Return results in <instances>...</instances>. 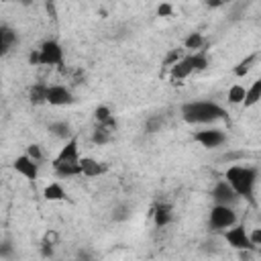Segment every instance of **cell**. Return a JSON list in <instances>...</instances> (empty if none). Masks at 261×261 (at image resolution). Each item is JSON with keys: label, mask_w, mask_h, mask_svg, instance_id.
Listing matches in <instances>:
<instances>
[{"label": "cell", "mask_w": 261, "mask_h": 261, "mask_svg": "<svg viewBox=\"0 0 261 261\" xmlns=\"http://www.w3.org/2000/svg\"><path fill=\"white\" fill-rule=\"evenodd\" d=\"M55 167V174L60 178H72V176H82V167L80 163H60V165H53Z\"/></svg>", "instance_id": "9a60e30c"}, {"label": "cell", "mask_w": 261, "mask_h": 261, "mask_svg": "<svg viewBox=\"0 0 261 261\" xmlns=\"http://www.w3.org/2000/svg\"><path fill=\"white\" fill-rule=\"evenodd\" d=\"M29 63H31V65H37V63L41 65V51H39V49L33 51V53L29 55Z\"/></svg>", "instance_id": "4dcf8cb0"}, {"label": "cell", "mask_w": 261, "mask_h": 261, "mask_svg": "<svg viewBox=\"0 0 261 261\" xmlns=\"http://www.w3.org/2000/svg\"><path fill=\"white\" fill-rule=\"evenodd\" d=\"M47 86L43 84H35L31 88V102H35V104H39V102H47Z\"/></svg>", "instance_id": "d6986e66"}, {"label": "cell", "mask_w": 261, "mask_h": 261, "mask_svg": "<svg viewBox=\"0 0 261 261\" xmlns=\"http://www.w3.org/2000/svg\"><path fill=\"white\" fill-rule=\"evenodd\" d=\"M181 60H184V58H181V53H180V49H172V51H169L167 53V58L163 60V65H176L178 61H181Z\"/></svg>", "instance_id": "484cf974"}, {"label": "cell", "mask_w": 261, "mask_h": 261, "mask_svg": "<svg viewBox=\"0 0 261 261\" xmlns=\"http://www.w3.org/2000/svg\"><path fill=\"white\" fill-rule=\"evenodd\" d=\"M249 239H251V243L257 247V245H261V229H253V233L249 235Z\"/></svg>", "instance_id": "f546056e"}, {"label": "cell", "mask_w": 261, "mask_h": 261, "mask_svg": "<svg viewBox=\"0 0 261 261\" xmlns=\"http://www.w3.org/2000/svg\"><path fill=\"white\" fill-rule=\"evenodd\" d=\"M253 63H255V53L247 55V58H245L243 61L237 63V65H235V70H233V74H235L237 78H245V76L249 74V70L253 67Z\"/></svg>", "instance_id": "ac0fdd59"}, {"label": "cell", "mask_w": 261, "mask_h": 261, "mask_svg": "<svg viewBox=\"0 0 261 261\" xmlns=\"http://www.w3.org/2000/svg\"><path fill=\"white\" fill-rule=\"evenodd\" d=\"M13 167H15L17 174H20L22 178H27V180H37V176H39V165H37V161H33L29 155L17 157Z\"/></svg>", "instance_id": "8992f818"}, {"label": "cell", "mask_w": 261, "mask_h": 261, "mask_svg": "<svg viewBox=\"0 0 261 261\" xmlns=\"http://www.w3.org/2000/svg\"><path fill=\"white\" fill-rule=\"evenodd\" d=\"M202 45H204L202 33H192V35L186 39V47H188V49H200Z\"/></svg>", "instance_id": "603a6c76"}, {"label": "cell", "mask_w": 261, "mask_h": 261, "mask_svg": "<svg viewBox=\"0 0 261 261\" xmlns=\"http://www.w3.org/2000/svg\"><path fill=\"white\" fill-rule=\"evenodd\" d=\"M245 94H247V90L239 84H235L231 90H229V100L233 102V104H243L245 102Z\"/></svg>", "instance_id": "ffe728a7"}, {"label": "cell", "mask_w": 261, "mask_h": 261, "mask_svg": "<svg viewBox=\"0 0 261 261\" xmlns=\"http://www.w3.org/2000/svg\"><path fill=\"white\" fill-rule=\"evenodd\" d=\"M55 241H58V235H55V233H47V235H45V245H53Z\"/></svg>", "instance_id": "1f68e13d"}, {"label": "cell", "mask_w": 261, "mask_h": 261, "mask_svg": "<svg viewBox=\"0 0 261 261\" xmlns=\"http://www.w3.org/2000/svg\"><path fill=\"white\" fill-rule=\"evenodd\" d=\"M80 167H82V176H88V178H96V176L106 172V167L102 163H98L96 160H92V157H82Z\"/></svg>", "instance_id": "7c38bea8"}, {"label": "cell", "mask_w": 261, "mask_h": 261, "mask_svg": "<svg viewBox=\"0 0 261 261\" xmlns=\"http://www.w3.org/2000/svg\"><path fill=\"white\" fill-rule=\"evenodd\" d=\"M39 51H41V65H61L63 49L58 41H45Z\"/></svg>", "instance_id": "5b68a950"}, {"label": "cell", "mask_w": 261, "mask_h": 261, "mask_svg": "<svg viewBox=\"0 0 261 261\" xmlns=\"http://www.w3.org/2000/svg\"><path fill=\"white\" fill-rule=\"evenodd\" d=\"M235 221H237V214L231 206L217 204L210 210V226H214V229H229V226L235 224Z\"/></svg>", "instance_id": "277c9868"}, {"label": "cell", "mask_w": 261, "mask_h": 261, "mask_svg": "<svg viewBox=\"0 0 261 261\" xmlns=\"http://www.w3.org/2000/svg\"><path fill=\"white\" fill-rule=\"evenodd\" d=\"M224 239L237 251H253L255 249V245L249 239V235L245 233V226H233V229L224 233Z\"/></svg>", "instance_id": "3957f363"}, {"label": "cell", "mask_w": 261, "mask_h": 261, "mask_svg": "<svg viewBox=\"0 0 261 261\" xmlns=\"http://www.w3.org/2000/svg\"><path fill=\"white\" fill-rule=\"evenodd\" d=\"M80 153H78V141L72 137L70 141L65 143V147H61L60 155L55 157L53 165H60V163H80Z\"/></svg>", "instance_id": "30bf717a"}, {"label": "cell", "mask_w": 261, "mask_h": 261, "mask_svg": "<svg viewBox=\"0 0 261 261\" xmlns=\"http://www.w3.org/2000/svg\"><path fill=\"white\" fill-rule=\"evenodd\" d=\"M206 6L208 8H219V6H222V2H219V0H214V2H212V0H210V2H206Z\"/></svg>", "instance_id": "836d02e7"}, {"label": "cell", "mask_w": 261, "mask_h": 261, "mask_svg": "<svg viewBox=\"0 0 261 261\" xmlns=\"http://www.w3.org/2000/svg\"><path fill=\"white\" fill-rule=\"evenodd\" d=\"M161 119L160 117H155V119H151V120H147V131L149 133H155V131H160V127H161Z\"/></svg>", "instance_id": "f1b7e54d"}, {"label": "cell", "mask_w": 261, "mask_h": 261, "mask_svg": "<svg viewBox=\"0 0 261 261\" xmlns=\"http://www.w3.org/2000/svg\"><path fill=\"white\" fill-rule=\"evenodd\" d=\"M157 15H160V17H172V15H174V6L167 4V2H163V4L157 6Z\"/></svg>", "instance_id": "83f0119b"}, {"label": "cell", "mask_w": 261, "mask_h": 261, "mask_svg": "<svg viewBox=\"0 0 261 261\" xmlns=\"http://www.w3.org/2000/svg\"><path fill=\"white\" fill-rule=\"evenodd\" d=\"M108 139H110V133H108L104 127H100V124H98V129H96L94 135H92V141H94L96 145H104Z\"/></svg>", "instance_id": "cb8c5ba5"}, {"label": "cell", "mask_w": 261, "mask_h": 261, "mask_svg": "<svg viewBox=\"0 0 261 261\" xmlns=\"http://www.w3.org/2000/svg\"><path fill=\"white\" fill-rule=\"evenodd\" d=\"M43 196H45V200H49V202H58V200H63L65 198V190L58 184V181H53V184L45 186Z\"/></svg>", "instance_id": "2e32d148"}, {"label": "cell", "mask_w": 261, "mask_h": 261, "mask_svg": "<svg viewBox=\"0 0 261 261\" xmlns=\"http://www.w3.org/2000/svg\"><path fill=\"white\" fill-rule=\"evenodd\" d=\"M15 43H17V33L10 29V27L2 25V27H0V53L4 55Z\"/></svg>", "instance_id": "5bb4252c"}, {"label": "cell", "mask_w": 261, "mask_h": 261, "mask_svg": "<svg viewBox=\"0 0 261 261\" xmlns=\"http://www.w3.org/2000/svg\"><path fill=\"white\" fill-rule=\"evenodd\" d=\"M212 198L217 200V204H222V206H231V204L239 198L237 196V192L231 188V184L229 181H219L217 186H214V190H212Z\"/></svg>", "instance_id": "52a82bcc"}, {"label": "cell", "mask_w": 261, "mask_h": 261, "mask_svg": "<svg viewBox=\"0 0 261 261\" xmlns=\"http://www.w3.org/2000/svg\"><path fill=\"white\" fill-rule=\"evenodd\" d=\"M51 253H53V251H51V245H45V243H43V255H45V257H51Z\"/></svg>", "instance_id": "d6a6232c"}, {"label": "cell", "mask_w": 261, "mask_h": 261, "mask_svg": "<svg viewBox=\"0 0 261 261\" xmlns=\"http://www.w3.org/2000/svg\"><path fill=\"white\" fill-rule=\"evenodd\" d=\"M49 131L60 139L70 137V124L67 122H53V124H49Z\"/></svg>", "instance_id": "7402d4cb"}, {"label": "cell", "mask_w": 261, "mask_h": 261, "mask_svg": "<svg viewBox=\"0 0 261 261\" xmlns=\"http://www.w3.org/2000/svg\"><path fill=\"white\" fill-rule=\"evenodd\" d=\"M47 102L51 106H67V104H72L74 102V96L65 86H49Z\"/></svg>", "instance_id": "9c48e42d"}, {"label": "cell", "mask_w": 261, "mask_h": 261, "mask_svg": "<svg viewBox=\"0 0 261 261\" xmlns=\"http://www.w3.org/2000/svg\"><path fill=\"white\" fill-rule=\"evenodd\" d=\"M192 72V61H190V58H184L181 61H178L174 67H172V80H174V84H180V80H184V78H188Z\"/></svg>", "instance_id": "4fadbf2b"}, {"label": "cell", "mask_w": 261, "mask_h": 261, "mask_svg": "<svg viewBox=\"0 0 261 261\" xmlns=\"http://www.w3.org/2000/svg\"><path fill=\"white\" fill-rule=\"evenodd\" d=\"M255 169L243 167V165H233L226 169L224 180L231 184V188L237 192V196H245L251 200L253 198V188H255Z\"/></svg>", "instance_id": "7a4b0ae2"}, {"label": "cell", "mask_w": 261, "mask_h": 261, "mask_svg": "<svg viewBox=\"0 0 261 261\" xmlns=\"http://www.w3.org/2000/svg\"><path fill=\"white\" fill-rule=\"evenodd\" d=\"M261 100V80H255L253 84H251V88L247 90V94H245V108H249V106H253V104H257V102Z\"/></svg>", "instance_id": "e0dca14e"}, {"label": "cell", "mask_w": 261, "mask_h": 261, "mask_svg": "<svg viewBox=\"0 0 261 261\" xmlns=\"http://www.w3.org/2000/svg\"><path fill=\"white\" fill-rule=\"evenodd\" d=\"M94 117H96L98 124H106L108 120H112V119H115V117L110 115V110H108L106 106H98V108H96V112H94Z\"/></svg>", "instance_id": "d4e9b609"}, {"label": "cell", "mask_w": 261, "mask_h": 261, "mask_svg": "<svg viewBox=\"0 0 261 261\" xmlns=\"http://www.w3.org/2000/svg\"><path fill=\"white\" fill-rule=\"evenodd\" d=\"M194 139L202 145L206 147V149H212V147H219L226 141V135L222 131H217V129H208V131H200L194 135Z\"/></svg>", "instance_id": "ba28073f"}, {"label": "cell", "mask_w": 261, "mask_h": 261, "mask_svg": "<svg viewBox=\"0 0 261 261\" xmlns=\"http://www.w3.org/2000/svg\"><path fill=\"white\" fill-rule=\"evenodd\" d=\"M181 117L190 124H208L226 119V110L214 102H188L181 106Z\"/></svg>", "instance_id": "6da1fadb"}, {"label": "cell", "mask_w": 261, "mask_h": 261, "mask_svg": "<svg viewBox=\"0 0 261 261\" xmlns=\"http://www.w3.org/2000/svg\"><path fill=\"white\" fill-rule=\"evenodd\" d=\"M149 214L155 219L157 229H161V226L169 224V221H172V206H169V204H160V206H153Z\"/></svg>", "instance_id": "8fae6325"}, {"label": "cell", "mask_w": 261, "mask_h": 261, "mask_svg": "<svg viewBox=\"0 0 261 261\" xmlns=\"http://www.w3.org/2000/svg\"><path fill=\"white\" fill-rule=\"evenodd\" d=\"M27 155L31 157L33 161H39L41 157H43V155H41V149H39V145H29V147H27Z\"/></svg>", "instance_id": "4316f807"}, {"label": "cell", "mask_w": 261, "mask_h": 261, "mask_svg": "<svg viewBox=\"0 0 261 261\" xmlns=\"http://www.w3.org/2000/svg\"><path fill=\"white\" fill-rule=\"evenodd\" d=\"M190 61H192V70H194V72H204L208 67V60H206V55H204V53L190 55Z\"/></svg>", "instance_id": "44dd1931"}]
</instances>
